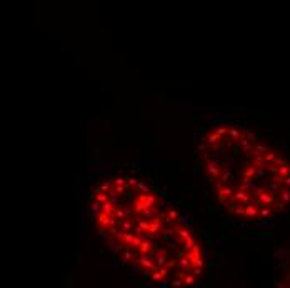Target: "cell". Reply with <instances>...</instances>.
<instances>
[{"label":"cell","instance_id":"6da1fadb","mask_svg":"<svg viewBox=\"0 0 290 288\" xmlns=\"http://www.w3.org/2000/svg\"><path fill=\"white\" fill-rule=\"evenodd\" d=\"M95 232L120 263L158 288H192L205 257L185 215L148 175L120 168L89 196Z\"/></svg>","mask_w":290,"mask_h":288},{"label":"cell","instance_id":"7a4b0ae2","mask_svg":"<svg viewBox=\"0 0 290 288\" xmlns=\"http://www.w3.org/2000/svg\"><path fill=\"white\" fill-rule=\"evenodd\" d=\"M199 160L217 203L237 218L263 222L290 205V160L252 128L235 122L209 127Z\"/></svg>","mask_w":290,"mask_h":288}]
</instances>
